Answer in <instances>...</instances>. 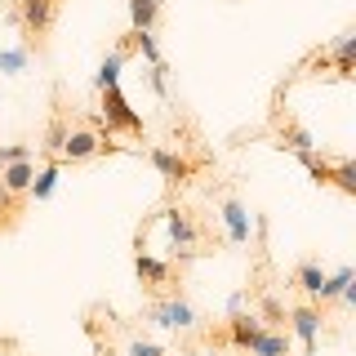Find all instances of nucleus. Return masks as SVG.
<instances>
[{
  "label": "nucleus",
  "mask_w": 356,
  "mask_h": 356,
  "mask_svg": "<svg viewBox=\"0 0 356 356\" xmlns=\"http://www.w3.org/2000/svg\"><path fill=\"white\" fill-rule=\"evenodd\" d=\"M289 330L298 334V343H303L307 352H316V339H321V312H316V307H294V312H289Z\"/></svg>",
  "instance_id": "nucleus-6"
},
{
  "label": "nucleus",
  "mask_w": 356,
  "mask_h": 356,
  "mask_svg": "<svg viewBox=\"0 0 356 356\" xmlns=\"http://www.w3.org/2000/svg\"><path fill=\"white\" fill-rule=\"evenodd\" d=\"M54 187H58V161H49V165H44V170H40L36 178H31V187H27V192L36 196V200H49V196H54Z\"/></svg>",
  "instance_id": "nucleus-16"
},
{
  "label": "nucleus",
  "mask_w": 356,
  "mask_h": 356,
  "mask_svg": "<svg viewBox=\"0 0 356 356\" xmlns=\"http://www.w3.org/2000/svg\"><path fill=\"white\" fill-rule=\"evenodd\" d=\"M245 352L250 356H289V339L276 334V330H259V339H254Z\"/></svg>",
  "instance_id": "nucleus-13"
},
{
  "label": "nucleus",
  "mask_w": 356,
  "mask_h": 356,
  "mask_svg": "<svg viewBox=\"0 0 356 356\" xmlns=\"http://www.w3.org/2000/svg\"><path fill=\"white\" fill-rule=\"evenodd\" d=\"M222 222H227V241L232 245H245V241H250V209H245L236 196L222 200Z\"/></svg>",
  "instance_id": "nucleus-8"
},
{
  "label": "nucleus",
  "mask_w": 356,
  "mask_h": 356,
  "mask_svg": "<svg viewBox=\"0 0 356 356\" xmlns=\"http://www.w3.org/2000/svg\"><path fill=\"white\" fill-rule=\"evenodd\" d=\"M125 58H129V49H125V44H116V49H111L107 58L98 63L94 85H98V89H116V85H120V67H125Z\"/></svg>",
  "instance_id": "nucleus-9"
},
{
  "label": "nucleus",
  "mask_w": 356,
  "mask_h": 356,
  "mask_svg": "<svg viewBox=\"0 0 356 356\" xmlns=\"http://www.w3.org/2000/svg\"><path fill=\"white\" fill-rule=\"evenodd\" d=\"M147 161L156 165V170H161L165 183H187V178H192V165H187L183 156H174L170 147H152V152H147Z\"/></svg>",
  "instance_id": "nucleus-7"
},
{
  "label": "nucleus",
  "mask_w": 356,
  "mask_h": 356,
  "mask_svg": "<svg viewBox=\"0 0 356 356\" xmlns=\"http://www.w3.org/2000/svg\"><path fill=\"white\" fill-rule=\"evenodd\" d=\"M134 272H138V281H147V285H165V281H170V263L156 259V254H147V250H138Z\"/></svg>",
  "instance_id": "nucleus-11"
},
{
  "label": "nucleus",
  "mask_w": 356,
  "mask_h": 356,
  "mask_svg": "<svg viewBox=\"0 0 356 356\" xmlns=\"http://www.w3.org/2000/svg\"><path fill=\"white\" fill-rule=\"evenodd\" d=\"M178 356H196V352H178Z\"/></svg>",
  "instance_id": "nucleus-27"
},
{
  "label": "nucleus",
  "mask_w": 356,
  "mask_h": 356,
  "mask_svg": "<svg viewBox=\"0 0 356 356\" xmlns=\"http://www.w3.org/2000/svg\"><path fill=\"white\" fill-rule=\"evenodd\" d=\"M325 183H339L343 192H356V165H352V161H339V165H330Z\"/></svg>",
  "instance_id": "nucleus-21"
},
{
  "label": "nucleus",
  "mask_w": 356,
  "mask_h": 356,
  "mask_svg": "<svg viewBox=\"0 0 356 356\" xmlns=\"http://www.w3.org/2000/svg\"><path fill=\"white\" fill-rule=\"evenodd\" d=\"M18 161H31L27 143H9V147H0V170H5V165H18Z\"/></svg>",
  "instance_id": "nucleus-23"
},
{
  "label": "nucleus",
  "mask_w": 356,
  "mask_h": 356,
  "mask_svg": "<svg viewBox=\"0 0 356 356\" xmlns=\"http://www.w3.org/2000/svg\"><path fill=\"white\" fill-rule=\"evenodd\" d=\"M31 178H36V165L18 161V165H5V170H0V187H5L9 196H18V192H27V187H31Z\"/></svg>",
  "instance_id": "nucleus-10"
},
{
  "label": "nucleus",
  "mask_w": 356,
  "mask_h": 356,
  "mask_svg": "<svg viewBox=\"0 0 356 356\" xmlns=\"http://www.w3.org/2000/svg\"><path fill=\"white\" fill-rule=\"evenodd\" d=\"M103 152V134L94 129H67V143H63V161H89V156Z\"/></svg>",
  "instance_id": "nucleus-5"
},
{
  "label": "nucleus",
  "mask_w": 356,
  "mask_h": 356,
  "mask_svg": "<svg viewBox=\"0 0 356 356\" xmlns=\"http://www.w3.org/2000/svg\"><path fill=\"white\" fill-rule=\"evenodd\" d=\"M156 0H129V22H134V31H152V22H156Z\"/></svg>",
  "instance_id": "nucleus-18"
},
{
  "label": "nucleus",
  "mask_w": 356,
  "mask_h": 356,
  "mask_svg": "<svg viewBox=\"0 0 356 356\" xmlns=\"http://www.w3.org/2000/svg\"><path fill=\"white\" fill-rule=\"evenodd\" d=\"M152 321H156V325H165V330H192L196 325V312H192L187 298H165V303L152 312Z\"/></svg>",
  "instance_id": "nucleus-4"
},
{
  "label": "nucleus",
  "mask_w": 356,
  "mask_h": 356,
  "mask_svg": "<svg viewBox=\"0 0 356 356\" xmlns=\"http://www.w3.org/2000/svg\"><path fill=\"white\" fill-rule=\"evenodd\" d=\"M259 330H263V321L254 316V312H236V316H232V343H236L241 352L259 339Z\"/></svg>",
  "instance_id": "nucleus-12"
},
{
  "label": "nucleus",
  "mask_w": 356,
  "mask_h": 356,
  "mask_svg": "<svg viewBox=\"0 0 356 356\" xmlns=\"http://www.w3.org/2000/svg\"><path fill=\"white\" fill-rule=\"evenodd\" d=\"M263 312H267V321H281V303L276 298H263Z\"/></svg>",
  "instance_id": "nucleus-26"
},
{
  "label": "nucleus",
  "mask_w": 356,
  "mask_h": 356,
  "mask_svg": "<svg viewBox=\"0 0 356 356\" xmlns=\"http://www.w3.org/2000/svg\"><path fill=\"white\" fill-rule=\"evenodd\" d=\"M63 143H67V125H63V116H54L40 147H44V156H63Z\"/></svg>",
  "instance_id": "nucleus-20"
},
{
  "label": "nucleus",
  "mask_w": 356,
  "mask_h": 356,
  "mask_svg": "<svg viewBox=\"0 0 356 356\" xmlns=\"http://www.w3.org/2000/svg\"><path fill=\"white\" fill-rule=\"evenodd\" d=\"M54 14H58V0H18V14L14 18L27 31H36V36H40V31L54 27Z\"/></svg>",
  "instance_id": "nucleus-3"
},
{
  "label": "nucleus",
  "mask_w": 356,
  "mask_h": 356,
  "mask_svg": "<svg viewBox=\"0 0 356 356\" xmlns=\"http://www.w3.org/2000/svg\"><path fill=\"white\" fill-rule=\"evenodd\" d=\"M352 285V267H339V272H325V281H321V303H325V298H339L343 289Z\"/></svg>",
  "instance_id": "nucleus-17"
},
{
  "label": "nucleus",
  "mask_w": 356,
  "mask_h": 356,
  "mask_svg": "<svg viewBox=\"0 0 356 356\" xmlns=\"http://www.w3.org/2000/svg\"><path fill=\"white\" fill-rule=\"evenodd\" d=\"M103 120H107V129L143 134V116L129 107V98L120 94V85H116V89H103Z\"/></svg>",
  "instance_id": "nucleus-1"
},
{
  "label": "nucleus",
  "mask_w": 356,
  "mask_h": 356,
  "mask_svg": "<svg viewBox=\"0 0 356 356\" xmlns=\"http://www.w3.org/2000/svg\"><path fill=\"white\" fill-rule=\"evenodd\" d=\"M156 5H161V0H156Z\"/></svg>",
  "instance_id": "nucleus-28"
},
{
  "label": "nucleus",
  "mask_w": 356,
  "mask_h": 356,
  "mask_svg": "<svg viewBox=\"0 0 356 356\" xmlns=\"http://www.w3.org/2000/svg\"><path fill=\"white\" fill-rule=\"evenodd\" d=\"M352 54H356V31H343L334 44V58H339V76H352Z\"/></svg>",
  "instance_id": "nucleus-19"
},
{
  "label": "nucleus",
  "mask_w": 356,
  "mask_h": 356,
  "mask_svg": "<svg viewBox=\"0 0 356 356\" xmlns=\"http://www.w3.org/2000/svg\"><path fill=\"white\" fill-rule=\"evenodd\" d=\"M129 36H134V44H138V54L147 58V67L165 63V58H161V49H156V36H152V31H129Z\"/></svg>",
  "instance_id": "nucleus-22"
},
{
  "label": "nucleus",
  "mask_w": 356,
  "mask_h": 356,
  "mask_svg": "<svg viewBox=\"0 0 356 356\" xmlns=\"http://www.w3.org/2000/svg\"><path fill=\"white\" fill-rule=\"evenodd\" d=\"M281 147H289L294 156H307V152H316V138L303 129V125H285V134H281Z\"/></svg>",
  "instance_id": "nucleus-14"
},
{
  "label": "nucleus",
  "mask_w": 356,
  "mask_h": 356,
  "mask_svg": "<svg viewBox=\"0 0 356 356\" xmlns=\"http://www.w3.org/2000/svg\"><path fill=\"white\" fill-rule=\"evenodd\" d=\"M294 281H298V289H303V294L316 298V294H321V281H325V267H321L316 259H307L303 267H298V276H294Z\"/></svg>",
  "instance_id": "nucleus-15"
},
{
  "label": "nucleus",
  "mask_w": 356,
  "mask_h": 356,
  "mask_svg": "<svg viewBox=\"0 0 356 356\" xmlns=\"http://www.w3.org/2000/svg\"><path fill=\"white\" fill-rule=\"evenodd\" d=\"M165 227H170V250H178V254H196L200 232H196V222H192V214H187V209L170 205V209H165Z\"/></svg>",
  "instance_id": "nucleus-2"
},
{
  "label": "nucleus",
  "mask_w": 356,
  "mask_h": 356,
  "mask_svg": "<svg viewBox=\"0 0 356 356\" xmlns=\"http://www.w3.org/2000/svg\"><path fill=\"white\" fill-rule=\"evenodd\" d=\"M27 67V49H0V72H22Z\"/></svg>",
  "instance_id": "nucleus-24"
},
{
  "label": "nucleus",
  "mask_w": 356,
  "mask_h": 356,
  "mask_svg": "<svg viewBox=\"0 0 356 356\" xmlns=\"http://www.w3.org/2000/svg\"><path fill=\"white\" fill-rule=\"evenodd\" d=\"M129 356H165V352L156 348V343H147V339H134L129 343Z\"/></svg>",
  "instance_id": "nucleus-25"
}]
</instances>
